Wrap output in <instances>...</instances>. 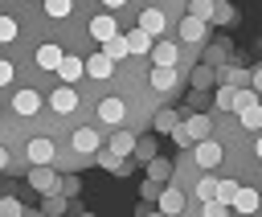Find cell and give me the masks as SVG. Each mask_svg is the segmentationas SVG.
<instances>
[{"label":"cell","mask_w":262,"mask_h":217,"mask_svg":"<svg viewBox=\"0 0 262 217\" xmlns=\"http://www.w3.org/2000/svg\"><path fill=\"white\" fill-rule=\"evenodd\" d=\"M29 184H33L37 192H45V197H49V192H61V176H57L49 164H33V168H29Z\"/></svg>","instance_id":"6da1fadb"},{"label":"cell","mask_w":262,"mask_h":217,"mask_svg":"<svg viewBox=\"0 0 262 217\" xmlns=\"http://www.w3.org/2000/svg\"><path fill=\"white\" fill-rule=\"evenodd\" d=\"M217 82L221 86H237V90H246V82H254V70H246V66H221L217 70Z\"/></svg>","instance_id":"7a4b0ae2"},{"label":"cell","mask_w":262,"mask_h":217,"mask_svg":"<svg viewBox=\"0 0 262 217\" xmlns=\"http://www.w3.org/2000/svg\"><path fill=\"white\" fill-rule=\"evenodd\" d=\"M205 33H209V20H201V16H184L180 20V41L184 45H201Z\"/></svg>","instance_id":"3957f363"},{"label":"cell","mask_w":262,"mask_h":217,"mask_svg":"<svg viewBox=\"0 0 262 217\" xmlns=\"http://www.w3.org/2000/svg\"><path fill=\"white\" fill-rule=\"evenodd\" d=\"M90 37H94L98 45H106L111 37H119V29H115V16H111V12H98V16L90 20Z\"/></svg>","instance_id":"277c9868"},{"label":"cell","mask_w":262,"mask_h":217,"mask_svg":"<svg viewBox=\"0 0 262 217\" xmlns=\"http://www.w3.org/2000/svg\"><path fill=\"white\" fill-rule=\"evenodd\" d=\"M49 106H53L57 115H74V111H78V94H74V86H57V90L49 94Z\"/></svg>","instance_id":"5b68a950"},{"label":"cell","mask_w":262,"mask_h":217,"mask_svg":"<svg viewBox=\"0 0 262 217\" xmlns=\"http://www.w3.org/2000/svg\"><path fill=\"white\" fill-rule=\"evenodd\" d=\"M98 143H102V139H98L94 127H78V131H74V151H78V156H94V151H102Z\"/></svg>","instance_id":"8992f818"},{"label":"cell","mask_w":262,"mask_h":217,"mask_svg":"<svg viewBox=\"0 0 262 217\" xmlns=\"http://www.w3.org/2000/svg\"><path fill=\"white\" fill-rule=\"evenodd\" d=\"M192 160H196V168H217L221 164V143H213V139L196 143L192 147Z\"/></svg>","instance_id":"52a82bcc"},{"label":"cell","mask_w":262,"mask_h":217,"mask_svg":"<svg viewBox=\"0 0 262 217\" xmlns=\"http://www.w3.org/2000/svg\"><path fill=\"white\" fill-rule=\"evenodd\" d=\"M25 151H29V160H33V164H53V156H57L53 139H45V135H41V139H29V147H25Z\"/></svg>","instance_id":"ba28073f"},{"label":"cell","mask_w":262,"mask_h":217,"mask_svg":"<svg viewBox=\"0 0 262 217\" xmlns=\"http://www.w3.org/2000/svg\"><path fill=\"white\" fill-rule=\"evenodd\" d=\"M139 29H147L151 37H164V29H168V16H164L160 8H143V12H139Z\"/></svg>","instance_id":"9c48e42d"},{"label":"cell","mask_w":262,"mask_h":217,"mask_svg":"<svg viewBox=\"0 0 262 217\" xmlns=\"http://www.w3.org/2000/svg\"><path fill=\"white\" fill-rule=\"evenodd\" d=\"M12 111L16 115H37L41 111V94L37 90H16L12 94Z\"/></svg>","instance_id":"30bf717a"},{"label":"cell","mask_w":262,"mask_h":217,"mask_svg":"<svg viewBox=\"0 0 262 217\" xmlns=\"http://www.w3.org/2000/svg\"><path fill=\"white\" fill-rule=\"evenodd\" d=\"M176 57H180V45H172V41H164V37H156V49H151V61H156V66H176Z\"/></svg>","instance_id":"8fae6325"},{"label":"cell","mask_w":262,"mask_h":217,"mask_svg":"<svg viewBox=\"0 0 262 217\" xmlns=\"http://www.w3.org/2000/svg\"><path fill=\"white\" fill-rule=\"evenodd\" d=\"M86 74H90V78H111V74H115V57H106V53L98 49L94 57H86Z\"/></svg>","instance_id":"7c38bea8"},{"label":"cell","mask_w":262,"mask_h":217,"mask_svg":"<svg viewBox=\"0 0 262 217\" xmlns=\"http://www.w3.org/2000/svg\"><path fill=\"white\" fill-rule=\"evenodd\" d=\"M184 201H188V197H184L180 188H164V197L156 201V209H160V213H168V217H176V213L184 209Z\"/></svg>","instance_id":"4fadbf2b"},{"label":"cell","mask_w":262,"mask_h":217,"mask_svg":"<svg viewBox=\"0 0 262 217\" xmlns=\"http://www.w3.org/2000/svg\"><path fill=\"white\" fill-rule=\"evenodd\" d=\"M61 61H66L61 45H41V49H37V66H41V70H61Z\"/></svg>","instance_id":"5bb4252c"},{"label":"cell","mask_w":262,"mask_h":217,"mask_svg":"<svg viewBox=\"0 0 262 217\" xmlns=\"http://www.w3.org/2000/svg\"><path fill=\"white\" fill-rule=\"evenodd\" d=\"M188 82H192V90H209L213 82H217V66H192V74H188Z\"/></svg>","instance_id":"9a60e30c"},{"label":"cell","mask_w":262,"mask_h":217,"mask_svg":"<svg viewBox=\"0 0 262 217\" xmlns=\"http://www.w3.org/2000/svg\"><path fill=\"white\" fill-rule=\"evenodd\" d=\"M123 115H127L123 98H102V102H98V119H102V123H123Z\"/></svg>","instance_id":"2e32d148"},{"label":"cell","mask_w":262,"mask_h":217,"mask_svg":"<svg viewBox=\"0 0 262 217\" xmlns=\"http://www.w3.org/2000/svg\"><path fill=\"white\" fill-rule=\"evenodd\" d=\"M184 127L192 131V139H196V143H205V139H209V131H213V119H209V115H196V111H192V115L184 119Z\"/></svg>","instance_id":"e0dca14e"},{"label":"cell","mask_w":262,"mask_h":217,"mask_svg":"<svg viewBox=\"0 0 262 217\" xmlns=\"http://www.w3.org/2000/svg\"><path fill=\"white\" fill-rule=\"evenodd\" d=\"M82 74H86V61H82V57H74V53H66V61H61L57 78H66V86H70V82H78Z\"/></svg>","instance_id":"ac0fdd59"},{"label":"cell","mask_w":262,"mask_h":217,"mask_svg":"<svg viewBox=\"0 0 262 217\" xmlns=\"http://www.w3.org/2000/svg\"><path fill=\"white\" fill-rule=\"evenodd\" d=\"M135 147H139V139H135L131 131H115V139H111V151H115V156L127 160V156H135Z\"/></svg>","instance_id":"d6986e66"},{"label":"cell","mask_w":262,"mask_h":217,"mask_svg":"<svg viewBox=\"0 0 262 217\" xmlns=\"http://www.w3.org/2000/svg\"><path fill=\"white\" fill-rule=\"evenodd\" d=\"M176 78H180L176 66H156V70H151V86H156V90H172Z\"/></svg>","instance_id":"ffe728a7"},{"label":"cell","mask_w":262,"mask_h":217,"mask_svg":"<svg viewBox=\"0 0 262 217\" xmlns=\"http://www.w3.org/2000/svg\"><path fill=\"white\" fill-rule=\"evenodd\" d=\"M209 25H237V8L229 4V0H217L213 4V20Z\"/></svg>","instance_id":"44dd1931"},{"label":"cell","mask_w":262,"mask_h":217,"mask_svg":"<svg viewBox=\"0 0 262 217\" xmlns=\"http://www.w3.org/2000/svg\"><path fill=\"white\" fill-rule=\"evenodd\" d=\"M127 41H131V53H151V49H156V41H151L147 29H131Z\"/></svg>","instance_id":"7402d4cb"},{"label":"cell","mask_w":262,"mask_h":217,"mask_svg":"<svg viewBox=\"0 0 262 217\" xmlns=\"http://www.w3.org/2000/svg\"><path fill=\"white\" fill-rule=\"evenodd\" d=\"M176 127H180V119H176V111H160V115L151 119V131H156V135H172Z\"/></svg>","instance_id":"603a6c76"},{"label":"cell","mask_w":262,"mask_h":217,"mask_svg":"<svg viewBox=\"0 0 262 217\" xmlns=\"http://www.w3.org/2000/svg\"><path fill=\"white\" fill-rule=\"evenodd\" d=\"M258 205H262L258 188H242V192H237V201H233V209H237V213H258Z\"/></svg>","instance_id":"cb8c5ba5"},{"label":"cell","mask_w":262,"mask_h":217,"mask_svg":"<svg viewBox=\"0 0 262 217\" xmlns=\"http://www.w3.org/2000/svg\"><path fill=\"white\" fill-rule=\"evenodd\" d=\"M217 192H221V180H213V176H201L196 180V201L205 205V201H217Z\"/></svg>","instance_id":"d4e9b609"},{"label":"cell","mask_w":262,"mask_h":217,"mask_svg":"<svg viewBox=\"0 0 262 217\" xmlns=\"http://www.w3.org/2000/svg\"><path fill=\"white\" fill-rule=\"evenodd\" d=\"M102 53H106V57H115V61H119V57H127V53H131V41H127V37H123V33H119V37H111V41H106V45H102Z\"/></svg>","instance_id":"484cf974"},{"label":"cell","mask_w":262,"mask_h":217,"mask_svg":"<svg viewBox=\"0 0 262 217\" xmlns=\"http://www.w3.org/2000/svg\"><path fill=\"white\" fill-rule=\"evenodd\" d=\"M147 176H151V180H160V184H164V180H168V176H172V160H164V156H156V160H151V164H147Z\"/></svg>","instance_id":"4316f807"},{"label":"cell","mask_w":262,"mask_h":217,"mask_svg":"<svg viewBox=\"0 0 262 217\" xmlns=\"http://www.w3.org/2000/svg\"><path fill=\"white\" fill-rule=\"evenodd\" d=\"M254 106H258V90H237L233 111H237V115H246V111H254Z\"/></svg>","instance_id":"83f0119b"},{"label":"cell","mask_w":262,"mask_h":217,"mask_svg":"<svg viewBox=\"0 0 262 217\" xmlns=\"http://www.w3.org/2000/svg\"><path fill=\"white\" fill-rule=\"evenodd\" d=\"M98 164H102V168H111L115 176H123V172H127V164H123V156H115L111 147H106V151H98Z\"/></svg>","instance_id":"f1b7e54d"},{"label":"cell","mask_w":262,"mask_h":217,"mask_svg":"<svg viewBox=\"0 0 262 217\" xmlns=\"http://www.w3.org/2000/svg\"><path fill=\"white\" fill-rule=\"evenodd\" d=\"M41 209H45V213H49V217H61V213H66V209H70V205H66V192H49V197H45V205H41Z\"/></svg>","instance_id":"f546056e"},{"label":"cell","mask_w":262,"mask_h":217,"mask_svg":"<svg viewBox=\"0 0 262 217\" xmlns=\"http://www.w3.org/2000/svg\"><path fill=\"white\" fill-rule=\"evenodd\" d=\"M213 4H217V0H188V16H201V20H213Z\"/></svg>","instance_id":"4dcf8cb0"},{"label":"cell","mask_w":262,"mask_h":217,"mask_svg":"<svg viewBox=\"0 0 262 217\" xmlns=\"http://www.w3.org/2000/svg\"><path fill=\"white\" fill-rule=\"evenodd\" d=\"M45 12H49L53 20H66V16L74 12V4H70V0H45Z\"/></svg>","instance_id":"1f68e13d"},{"label":"cell","mask_w":262,"mask_h":217,"mask_svg":"<svg viewBox=\"0 0 262 217\" xmlns=\"http://www.w3.org/2000/svg\"><path fill=\"white\" fill-rule=\"evenodd\" d=\"M139 197H143V201H160V197H164V184H160V180H151V176H147V180H143V184H139Z\"/></svg>","instance_id":"d6a6232c"},{"label":"cell","mask_w":262,"mask_h":217,"mask_svg":"<svg viewBox=\"0 0 262 217\" xmlns=\"http://www.w3.org/2000/svg\"><path fill=\"white\" fill-rule=\"evenodd\" d=\"M233 98H237V86H217V106L221 111H233Z\"/></svg>","instance_id":"836d02e7"},{"label":"cell","mask_w":262,"mask_h":217,"mask_svg":"<svg viewBox=\"0 0 262 217\" xmlns=\"http://www.w3.org/2000/svg\"><path fill=\"white\" fill-rule=\"evenodd\" d=\"M237 192H242V188H237V180H221V192H217V201H225V205L233 209V201H237Z\"/></svg>","instance_id":"e575fe53"},{"label":"cell","mask_w":262,"mask_h":217,"mask_svg":"<svg viewBox=\"0 0 262 217\" xmlns=\"http://www.w3.org/2000/svg\"><path fill=\"white\" fill-rule=\"evenodd\" d=\"M201 217H229V205L225 201H205L201 205Z\"/></svg>","instance_id":"d590c367"},{"label":"cell","mask_w":262,"mask_h":217,"mask_svg":"<svg viewBox=\"0 0 262 217\" xmlns=\"http://www.w3.org/2000/svg\"><path fill=\"white\" fill-rule=\"evenodd\" d=\"M172 143H176V147H196V139H192V131H188L184 123H180V127L172 131Z\"/></svg>","instance_id":"8d00e7d4"},{"label":"cell","mask_w":262,"mask_h":217,"mask_svg":"<svg viewBox=\"0 0 262 217\" xmlns=\"http://www.w3.org/2000/svg\"><path fill=\"white\" fill-rule=\"evenodd\" d=\"M135 156H139L143 164H151V160H156L160 151H156V143H151V139H139V147H135Z\"/></svg>","instance_id":"74e56055"},{"label":"cell","mask_w":262,"mask_h":217,"mask_svg":"<svg viewBox=\"0 0 262 217\" xmlns=\"http://www.w3.org/2000/svg\"><path fill=\"white\" fill-rule=\"evenodd\" d=\"M242 127H250V131H262V106L246 111V115H242Z\"/></svg>","instance_id":"f35d334b"},{"label":"cell","mask_w":262,"mask_h":217,"mask_svg":"<svg viewBox=\"0 0 262 217\" xmlns=\"http://www.w3.org/2000/svg\"><path fill=\"white\" fill-rule=\"evenodd\" d=\"M20 213H25V209H20L16 197H4V201H0V217H20Z\"/></svg>","instance_id":"ab89813d"},{"label":"cell","mask_w":262,"mask_h":217,"mask_svg":"<svg viewBox=\"0 0 262 217\" xmlns=\"http://www.w3.org/2000/svg\"><path fill=\"white\" fill-rule=\"evenodd\" d=\"M16 37V20L12 16H0V41H12Z\"/></svg>","instance_id":"60d3db41"},{"label":"cell","mask_w":262,"mask_h":217,"mask_svg":"<svg viewBox=\"0 0 262 217\" xmlns=\"http://www.w3.org/2000/svg\"><path fill=\"white\" fill-rule=\"evenodd\" d=\"M61 192H66V197H78V192H82V180H78V176H61Z\"/></svg>","instance_id":"b9f144b4"},{"label":"cell","mask_w":262,"mask_h":217,"mask_svg":"<svg viewBox=\"0 0 262 217\" xmlns=\"http://www.w3.org/2000/svg\"><path fill=\"white\" fill-rule=\"evenodd\" d=\"M205 61H209V66H221V61H225V49H221V45H213V49L205 53Z\"/></svg>","instance_id":"7bdbcfd3"},{"label":"cell","mask_w":262,"mask_h":217,"mask_svg":"<svg viewBox=\"0 0 262 217\" xmlns=\"http://www.w3.org/2000/svg\"><path fill=\"white\" fill-rule=\"evenodd\" d=\"M0 82H12V61H8V57L0 61Z\"/></svg>","instance_id":"ee69618b"},{"label":"cell","mask_w":262,"mask_h":217,"mask_svg":"<svg viewBox=\"0 0 262 217\" xmlns=\"http://www.w3.org/2000/svg\"><path fill=\"white\" fill-rule=\"evenodd\" d=\"M250 86H254V90H258V94H262V66H258V70H254V82H250Z\"/></svg>","instance_id":"f6af8a7d"},{"label":"cell","mask_w":262,"mask_h":217,"mask_svg":"<svg viewBox=\"0 0 262 217\" xmlns=\"http://www.w3.org/2000/svg\"><path fill=\"white\" fill-rule=\"evenodd\" d=\"M102 4H106V8H123L127 0H102Z\"/></svg>","instance_id":"bcb514c9"},{"label":"cell","mask_w":262,"mask_h":217,"mask_svg":"<svg viewBox=\"0 0 262 217\" xmlns=\"http://www.w3.org/2000/svg\"><path fill=\"white\" fill-rule=\"evenodd\" d=\"M139 217H168V213H151V209H139Z\"/></svg>","instance_id":"7dc6e473"},{"label":"cell","mask_w":262,"mask_h":217,"mask_svg":"<svg viewBox=\"0 0 262 217\" xmlns=\"http://www.w3.org/2000/svg\"><path fill=\"white\" fill-rule=\"evenodd\" d=\"M254 151H258V160H262V131H258V143H254Z\"/></svg>","instance_id":"c3c4849f"},{"label":"cell","mask_w":262,"mask_h":217,"mask_svg":"<svg viewBox=\"0 0 262 217\" xmlns=\"http://www.w3.org/2000/svg\"><path fill=\"white\" fill-rule=\"evenodd\" d=\"M78 217H98V213H78Z\"/></svg>","instance_id":"681fc988"}]
</instances>
